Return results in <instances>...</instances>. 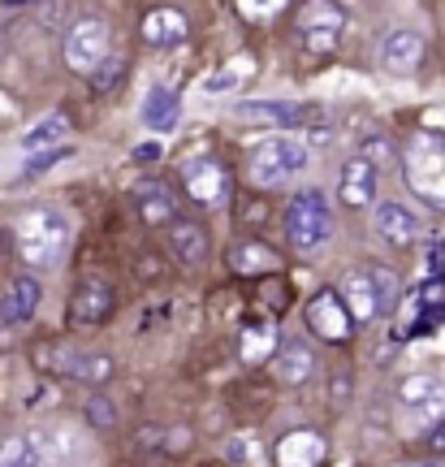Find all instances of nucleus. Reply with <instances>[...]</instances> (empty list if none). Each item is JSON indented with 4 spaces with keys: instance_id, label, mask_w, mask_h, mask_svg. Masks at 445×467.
I'll use <instances>...</instances> for the list:
<instances>
[{
    "instance_id": "1",
    "label": "nucleus",
    "mask_w": 445,
    "mask_h": 467,
    "mask_svg": "<svg viewBox=\"0 0 445 467\" xmlns=\"http://www.w3.org/2000/svg\"><path fill=\"white\" fill-rule=\"evenodd\" d=\"M17 255L31 268H52L61 265V255L69 251V221L57 208H31L17 221Z\"/></svg>"
},
{
    "instance_id": "2",
    "label": "nucleus",
    "mask_w": 445,
    "mask_h": 467,
    "mask_svg": "<svg viewBox=\"0 0 445 467\" xmlns=\"http://www.w3.org/2000/svg\"><path fill=\"white\" fill-rule=\"evenodd\" d=\"M337 295H342V303H347V312L355 317V325L359 320H377L385 317L389 307H394L398 299V277L389 273V268H350L347 277H342V285H337Z\"/></svg>"
},
{
    "instance_id": "3",
    "label": "nucleus",
    "mask_w": 445,
    "mask_h": 467,
    "mask_svg": "<svg viewBox=\"0 0 445 467\" xmlns=\"http://www.w3.org/2000/svg\"><path fill=\"white\" fill-rule=\"evenodd\" d=\"M407 186L432 208H445V139L415 134L407 143Z\"/></svg>"
},
{
    "instance_id": "4",
    "label": "nucleus",
    "mask_w": 445,
    "mask_h": 467,
    "mask_svg": "<svg viewBox=\"0 0 445 467\" xmlns=\"http://www.w3.org/2000/svg\"><path fill=\"white\" fill-rule=\"evenodd\" d=\"M333 234V213L325 191H303L285 208V238L295 251H320Z\"/></svg>"
},
{
    "instance_id": "5",
    "label": "nucleus",
    "mask_w": 445,
    "mask_h": 467,
    "mask_svg": "<svg viewBox=\"0 0 445 467\" xmlns=\"http://www.w3.org/2000/svg\"><path fill=\"white\" fill-rule=\"evenodd\" d=\"M342 35H347V9L342 5H333V0H307L298 9V44H303V52L329 57V52H337Z\"/></svg>"
},
{
    "instance_id": "6",
    "label": "nucleus",
    "mask_w": 445,
    "mask_h": 467,
    "mask_svg": "<svg viewBox=\"0 0 445 467\" xmlns=\"http://www.w3.org/2000/svg\"><path fill=\"white\" fill-rule=\"evenodd\" d=\"M307 169V148L295 139H264L251 151V178L260 186H281Z\"/></svg>"
},
{
    "instance_id": "7",
    "label": "nucleus",
    "mask_w": 445,
    "mask_h": 467,
    "mask_svg": "<svg viewBox=\"0 0 445 467\" xmlns=\"http://www.w3.org/2000/svg\"><path fill=\"white\" fill-rule=\"evenodd\" d=\"M113 52V31H109V22L104 17H83V22H74L66 35V66L74 74H91V69L104 61Z\"/></svg>"
},
{
    "instance_id": "8",
    "label": "nucleus",
    "mask_w": 445,
    "mask_h": 467,
    "mask_svg": "<svg viewBox=\"0 0 445 467\" xmlns=\"http://www.w3.org/2000/svg\"><path fill=\"white\" fill-rule=\"evenodd\" d=\"M39 364L52 368L57 377L66 381H83V385H104L113 377V359L99 355V350H78V347H48L39 350Z\"/></svg>"
},
{
    "instance_id": "9",
    "label": "nucleus",
    "mask_w": 445,
    "mask_h": 467,
    "mask_svg": "<svg viewBox=\"0 0 445 467\" xmlns=\"http://www.w3.org/2000/svg\"><path fill=\"white\" fill-rule=\"evenodd\" d=\"M303 317H307V334L320 337V342H333V347L350 342V334H355V317L347 312V303H342L337 290H320V295H312V303H307Z\"/></svg>"
},
{
    "instance_id": "10",
    "label": "nucleus",
    "mask_w": 445,
    "mask_h": 467,
    "mask_svg": "<svg viewBox=\"0 0 445 467\" xmlns=\"http://www.w3.org/2000/svg\"><path fill=\"white\" fill-rule=\"evenodd\" d=\"M181 186H186V195L199 203V208H225L230 200V169L221 165V161H186L181 165Z\"/></svg>"
},
{
    "instance_id": "11",
    "label": "nucleus",
    "mask_w": 445,
    "mask_h": 467,
    "mask_svg": "<svg viewBox=\"0 0 445 467\" xmlns=\"http://www.w3.org/2000/svg\"><path fill=\"white\" fill-rule=\"evenodd\" d=\"M445 325V295L437 282L415 285L407 295V320H402V337H429L432 329Z\"/></svg>"
},
{
    "instance_id": "12",
    "label": "nucleus",
    "mask_w": 445,
    "mask_h": 467,
    "mask_svg": "<svg viewBox=\"0 0 445 467\" xmlns=\"http://www.w3.org/2000/svg\"><path fill=\"white\" fill-rule=\"evenodd\" d=\"M329 459V441L316 429H295L273 446V463L277 467H320Z\"/></svg>"
},
{
    "instance_id": "13",
    "label": "nucleus",
    "mask_w": 445,
    "mask_h": 467,
    "mask_svg": "<svg viewBox=\"0 0 445 467\" xmlns=\"http://www.w3.org/2000/svg\"><path fill=\"white\" fill-rule=\"evenodd\" d=\"M230 268L238 277H277L285 260H281L277 247H268L260 238H238L230 247Z\"/></svg>"
},
{
    "instance_id": "14",
    "label": "nucleus",
    "mask_w": 445,
    "mask_h": 467,
    "mask_svg": "<svg viewBox=\"0 0 445 467\" xmlns=\"http://www.w3.org/2000/svg\"><path fill=\"white\" fill-rule=\"evenodd\" d=\"M377 178L380 169L372 161H363V156H350L342 173H337V200L347 203V208H367V203L377 200Z\"/></svg>"
},
{
    "instance_id": "15",
    "label": "nucleus",
    "mask_w": 445,
    "mask_h": 467,
    "mask_svg": "<svg viewBox=\"0 0 445 467\" xmlns=\"http://www.w3.org/2000/svg\"><path fill=\"white\" fill-rule=\"evenodd\" d=\"M113 317V285L109 282H83L69 299V320L78 329H96Z\"/></svg>"
},
{
    "instance_id": "16",
    "label": "nucleus",
    "mask_w": 445,
    "mask_h": 467,
    "mask_svg": "<svg viewBox=\"0 0 445 467\" xmlns=\"http://www.w3.org/2000/svg\"><path fill=\"white\" fill-rule=\"evenodd\" d=\"M316 372V350L307 337H285L277 347V355H273V377H277L281 385H303L312 381Z\"/></svg>"
},
{
    "instance_id": "17",
    "label": "nucleus",
    "mask_w": 445,
    "mask_h": 467,
    "mask_svg": "<svg viewBox=\"0 0 445 467\" xmlns=\"http://www.w3.org/2000/svg\"><path fill=\"white\" fill-rule=\"evenodd\" d=\"M380 57H385V66L394 69V74H411V69H419V61H424V35L398 26V31L385 35Z\"/></svg>"
},
{
    "instance_id": "18",
    "label": "nucleus",
    "mask_w": 445,
    "mask_h": 467,
    "mask_svg": "<svg viewBox=\"0 0 445 467\" xmlns=\"http://www.w3.org/2000/svg\"><path fill=\"white\" fill-rule=\"evenodd\" d=\"M377 225H380V234H385L389 243H398V247H407V243H415V238L424 234L419 213H411L407 203H394V200L377 208Z\"/></svg>"
},
{
    "instance_id": "19",
    "label": "nucleus",
    "mask_w": 445,
    "mask_h": 467,
    "mask_svg": "<svg viewBox=\"0 0 445 467\" xmlns=\"http://www.w3.org/2000/svg\"><path fill=\"white\" fill-rule=\"evenodd\" d=\"M35 307H39V282L35 277H14L9 290H5V299H0V320L5 325H26L35 317Z\"/></svg>"
},
{
    "instance_id": "20",
    "label": "nucleus",
    "mask_w": 445,
    "mask_h": 467,
    "mask_svg": "<svg viewBox=\"0 0 445 467\" xmlns=\"http://www.w3.org/2000/svg\"><path fill=\"white\" fill-rule=\"evenodd\" d=\"M169 247L186 268L208 260V230L199 221H169Z\"/></svg>"
},
{
    "instance_id": "21",
    "label": "nucleus",
    "mask_w": 445,
    "mask_h": 467,
    "mask_svg": "<svg viewBox=\"0 0 445 467\" xmlns=\"http://www.w3.org/2000/svg\"><path fill=\"white\" fill-rule=\"evenodd\" d=\"M186 35H191V22H186L181 9H151L143 17V39H148L151 48H173Z\"/></svg>"
},
{
    "instance_id": "22",
    "label": "nucleus",
    "mask_w": 445,
    "mask_h": 467,
    "mask_svg": "<svg viewBox=\"0 0 445 467\" xmlns=\"http://www.w3.org/2000/svg\"><path fill=\"white\" fill-rule=\"evenodd\" d=\"M233 113L243 121H264V126H295V121H307L316 109H303V104H281V100H247L238 104Z\"/></svg>"
},
{
    "instance_id": "23",
    "label": "nucleus",
    "mask_w": 445,
    "mask_h": 467,
    "mask_svg": "<svg viewBox=\"0 0 445 467\" xmlns=\"http://www.w3.org/2000/svg\"><path fill=\"white\" fill-rule=\"evenodd\" d=\"M281 347V334H277V320H255V325H247V334H243V342H238V355H243V364H268L273 355H277Z\"/></svg>"
},
{
    "instance_id": "24",
    "label": "nucleus",
    "mask_w": 445,
    "mask_h": 467,
    "mask_svg": "<svg viewBox=\"0 0 445 467\" xmlns=\"http://www.w3.org/2000/svg\"><path fill=\"white\" fill-rule=\"evenodd\" d=\"M178 113H181V100L178 91H169V87H156L148 100H143V126L148 130H173L178 126Z\"/></svg>"
},
{
    "instance_id": "25",
    "label": "nucleus",
    "mask_w": 445,
    "mask_h": 467,
    "mask_svg": "<svg viewBox=\"0 0 445 467\" xmlns=\"http://www.w3.org/2000/svg\"><path fill=\"white\" fill-rule=\"evenodd\" d=\"M432 399H445V381L432 377V372H415V377H407L398 385V402L402 407H419V402H432Z\"/></svg>"
},
{
    "instance_id": "26",
    "label": "nucleus",
    "mask_w": 445,
    "mask_h": 467,
    "mask_svg": "<svg viewBox=\"0 0 445 467\" xmlns=\"http://www.w3.org/2000/svg\"><path fill=\"white\" fill-rule=\"evenodd\" d=\"M66 130H69V121L61 113H52V117H44L35 130H26L22 134V148L26 151H39V148H57L61 139H66Z\"/></svg>"
},
{
    "instance_id": "27",
    "label": "nucleus",
    "mask_w": 445,
    "mask_h": 467,
    "mask_svg": "<svg viewBox=\"0 0 445 467\" xmlns=\"http://www.w3.org/2000/svg\"><path fill=\"white\" fill-rule=\"evenodd\" d=\"M0 467H44V459L31 437H9L0 441Z\"/></svg>"
},
{
    "instance_id": "28",
    "label": "nucleus",
    "mask_w": 445,
    "mask_h": 467,
    "mask_svg": "<svg viewBox=\"0 0 445 467\" xmlns=\"http://www.w3.org/2000/svg\"><path fill=\"white\" fill-rule=\"evenodd\" d=\"M121 74H126V61L109 52V57H104V61H99V66L91 69L87 78H91V91H96V96H109V91H113V87L121 83Z\"/></svg>"
},
{
    "instance_id": "29",
    "label": "nucleus",
    "mask_w": 445,
    "mask_h": 467,
    "mask_svg": "<svg viewBox=\"0 0 445 467\" xmlns=\"http://www.w3.org/2000/svg\"><path fill=\"white\" fill-rule=\"evenodd\" d=\"M139 217L148 221V225L173 221V200H169V191H148V195L139 200Z\"/></svg>"
},
{
    "instance_id": "30",
    "label": "nucleus",
    "mask_w": 445,
    "mask_h": 467,
    "mask_svg": "<svg viewBox=\"0 0 445 467\" xmlns=\"http://www.w3.org/2000/svg\"><path fill=\"white\" fill-rule=\"evenodd\" d=\"M359 156H363V161H372L377 169L380 165H398V148L380 130H372L367 139H363V151H359Z\"/></svg>"
},
{
    "instance_id": "31",
    "label": "nucleus",
    "mask_w": 445,
    "mask_h": 467,
    "mask_svg": "<svg viewBox=\"0 0 445 467\" xmlns=\"http://www.w3.org/2000/svg\"><path fill=\"white\" fill-rule=\"evenodd\" d=\"M61 156H69V148H44V151H35V156H31V165H26L22 173H17V182H31V178H39V173H48V169L57 165Z\"/></svg>"
},
{
    "instance_id": "32",
    "label": "nucleus",
    "mask_w": 445,
    "mask_h": 467,
    "mask_svg": "<svg viewBox=\"0 0 445 467\" xmlns=\"http://www.w3.org/2000/svg\"><path fill=\"white\" fill-rule=\"evenodd\" d=\"M87 420H91L96 429H113V424H117V407L104 399V394H91V399H87Z\"/></svg>"
},
{
    "instance_id": "33",
    "label": "nucleus",
    "mask_w": 445,
    "mask_h": 467,
    "mask_svg": "<svg viewBox=\"0 0 445 467\" xmlns=\"http://www.w3.org/2000/svg\"><path fill=\"white\" fill-rule=\"evenodd\" d=\"M285 9V0H238V14L251 17V22H268Z\"/></svg>"
},
{
    "instance_id": "34",
    "label": "nucleus",
    "mask_w": 445,
    "mask_h": 467,
    "mask_svg": "<svg viewBox=\"0 0 445 467\" xmlns=\"http://www.w3.org/2000/svg\"><path fill=\"white\" fill-rule=\"evenodd\" d=\"M247 74H251V69H243V74H233V69H225V74H216V78H208L203 87H208V91H225V87H238L243 78H247Z\"/></svg>"
},
{
    "instance_id": "35",
    "label": "nucleus",
    "mask_w": 445,
    "mask_h": 467,
    "mask_svg": "<svg viewBox=\"0 0 445 467\" xmlns=\"http://www.w3.org/2000/svg\"><path fill=\"white\" fill-rule=\"evenodd\" d=\"M429 268H432V277H445V238L429 247Z\"/></svg>"
},
{
    "instance_id": "36",
    "label": "nucleus",
    "mask_w": 445,
    "mask_h": 467,
    "mask_svg": "<svg viewBox=\"0 0 445 467\" xmlns=\"http://www.w3.org/2000/svg\"><path fill=\"white\" fill-rule=\"evenodd\" d=\"M429 441H432V451H437V454H445V420L429 433Z\"/></svg>"
},
{
    "instance_id": "37",
    "label": "nucleus",
    "mask_w": 445,
    "mask_h": 467,
    "mask_svg": "<svg viewBox=\"0 0 445 467\" xmlns=\"http://www.w3.org/2000/svg\"><path fill=\"white\" fill-rule=\"evenodd\" d=\"M160 156V148L156 143H143V148H134V161H156Z\"/></svg>"
},
{
    "instance_id": "38",
    "label": "nucleus",
    "mask_w": 445,
    "mask_h": 467,
    "mask_svg": "<svg viewBox=\"0 0 445 467\" xmlns=\"http://www.w3.org/2000/svg\"><path fill=\"white\" fill-rule=\"evenodd\" d=\"M5 5H9V9H17V5H35V0H5Z\"/></svg>"
},
{
    "instance_id": "39",
    "label": "nucleus",
    "mask_w": 445,
    "mask_h": 467,
    "mask_svg": "<svg viewBox=\"0 0 445 467\" xmlns=\"http://www.w3.org/2000/svg\"><path fill=\"white\" fill-rule=\"evenodd\" d=\"M429 467H445V454H441V459H432V463Z\"/></svg>"
},
{
    "instance_id": "40",
    "label": "nucleus",
    "mask_w": 445,
    "mask_h": 467,
    "mask_svg": "<svg viewBox=\"0 0 445 467\" xmlns=\"http://www.w3.org/2000/svg\"><path fill=\"white\" fill-rule=\"evenodd\" d=\"M398 467H429V463H398Z\"/></svg>"
}]
</instances>
